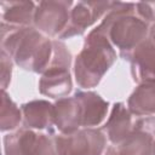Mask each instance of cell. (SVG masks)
Returning a JSON list of instances; mask_svg holds the SVG:
<instances>
[{
  "instance_id": "8fae6325",
  "label": "cell",
  "mask_w": 155,
  "mask_h": 155,
  "mask_svg": "<svg viewBox=\"0 0 155 155\" xmlns=\"http://www.w3.org/2000/svg\"><path fill=\"white\" fill-rule=\"evenodd\" d=\"M71 87L70 73L65 68H47L39 81L40 93L51 98H64L70 93Z\"/></svg>"
},
{
  "instance_id": "2e32d148",
  "label": "cell",
  "mask_w": 155,
  "mask_h": 155,
  "mask_svg": "<svg viewBox=\"0 0 155 155\" xmlns=\"http://www.w3.org/2000/svg\"><path fill=\"white\" fill-rule=\"evenodd\" d=\"M36 133L29 128H22L4 138L5 155H33Z\"/></svg>"
},
{
  "instance_id": "3957f363",
  "label": "cell",
  "mask_w": 155,
  "mask_h": 155,
  "mask_svg": "<svg viewBox=\"0 0 155 155\" xmlns=\"http://www.w3.org/2000/svg\"><path fill=\"white\" fill-rule=\"evenodd\" d=\"M116 61V52L108 36L88 33L81 52L75 58L74 74L79 87L92 88L99 84L104 74Z\"/></svg>"
},
{
  "instance_id": "5b68a950",
  "label": "cell",
  "mask_w": 155,
  "mask_h": 155,
  "mask_svg": "<svg viewBox=\"0 0 155 155\" xmlns=\"http://www.w3.org/2000/svg\"><path fill=\"white\" fill-rule=\"evenodd\" d=\"M113 1H79L70 11V18L67 28L58 39H68L81 35L85 30L103 18L109 11Z\"/></svg>"
},
{
  "instance_id": "9a60e30c",
  "label": "cell",
  "mask_w": 155,
  "mask_h": 155,
  "mask_svg": "<svg viewBox=\"0 0 155 155\" xmlns=\"http://www.w3.org/2000/svg\"><path fill=\"white\" fill-rule=\"evenodd\" d=\"M2 21L12 27L24 28L30 27L34 22L36 6L33 1H2Z\"/></svg>"
},
{
  "instance_id": "e0dca14e",
  "label": "cell",
  "mask_w": 155,
  "mask_h": 155,
  "mask_svg": "<svg viewBox=\"0 0 155 155\" xmlns=\"http://www.w3.org/2000/svg\"><path fill=\"white\" fill-rule=\"evenodd\" d=\"M33 155H67V140L64 134L52 131L36 136Z\"/></svg>"
},
{
  "instance_id": "8992f818",
  "label": "cell",
  "mask_w": 155,
  "mask_h": 155,
  "mask_svg": "<svg viewBox=\"0 0 155 155\" xmlns=\"http://www.w3.org/2000/svg\"><path fill=\"white\" fill-rule=\"evenodd\" d=\"M117 155H155V116L134 122L131 134L119 144Z\"/></svg>"
},
{
  "instance_id": "603a6c76",
  "label": "cell",
  "mask_w": 155,
  "mask_h": 155,
  "mask_svg": "<svg viewBox=\"0 0 155 155\" xmlns=\"http://www.w3.org/2000/svg\"><path fill=\"white\" fill-rule=\"evenodd\" d=\"M105 155H117V151H116V150H115L113 147H109V148L107 149Z\"/></svg>"
},
{
  "instance_id": "ac0fdd59",
  "label": "cell",
  "mask_w": 155,
  "mask_h": 155,
  "mask_svg": "<svg viewBox=\"0 0 155 155\" xmlns=\"http://www.w3.org/2000/svg\"><path fill=\"white\" fill-rule=\"evenodd\" d=\"M22 110L8 97L5 90H1V111H0V128L2 132L17 128L22 121Z\"/></svg>"
},
{
  "instance_id": "277c9868",
  "label": "cell",
  "mask_w": 155,
  "mask_h": 155,
  "mask_svg": "<svg viewBox=\"0 0 155 155\" xmlns=\"http://www.w3.org/2000/svg\"><path fill=\"white\" fill-rule=\"evenodd\" d=\"M71 1H41L36 6L34 15L35 28L47 36H58L69 23Z\"/></svg>"
},
{
  "instance_id": "44dd1931",
  "label": "cell",
  "mask_w": 155,
  "mask_h": 155,
  "mask_svg": "<svg viewBox=\"0 0 155 155\" xmlns=\"http://www.w3.org/2000/svg\"><path fill=\"white\" fill-rule=\"evenodd\" d=\"M136 8L139 18H142L147 23L155 22V2H137Z\"/></svg>"
},
{
  "instance_id": "9c48e42d",
  "label": "cell",
  "mask_w": 155,
  "mask_h": 155,
  "mask_svg": "<svg viewBox=\"0 0 155 155\" xmlns=\"http://www.w3.org/2000/svg\"><path fill=\"white\" fill-rule=\"evenodd\" d=\"M54 109V125L62 134H73L81 127L82 107L79 99L73 97H64L53 104Z\"/></svg>"
},
{
  "instance_id": "5bb4252c",
  "label": "cell",
  "mask_w": 155,
  "mask_h": 155,
  "mask_svg": "<svg viewBox=\"0 0 155 155\" xmlns=\"http://www.w3.org/2000/svg\"><path fill=\"white\" fill-rule=\"evenodd\" d=\"M127 109L136 116L155 115V80L139 82L127 101Z\"/></svg>"
},
{
  "instance_id": "52a82bcc",
  "label": "cell",
  "mask_w": 155,
  "mask_h": 155,
  "mask_svg": "<svg viewBox=\"0 0 155 155\" xmlns=\"http://www.w3.org/2000/svg\"><path fill=\"white\" fill-rule=\"evenodd\" d=\"M65 140L67 155H102L105 147V136L97 128L78 130Z\"/></svg>"
},
{
  "instance_id": "4fadbf2b",
  "label": "cell",
  "mask_w": 155,
  "mask_h": 155,
  "mask_svg": "<svg viewBox=\"0 0 155 155\" xmlns=\"http://www.w3.org/2000/svg\"><path fill=\"white\" fill-rule=\"evenodd\" d=\"M132 114L124 103H115L104 126L107 136L113 144L122 143L132 132Z\"/></svg>"
},
{
  "instance_id": "ffe728a7",
  "label": "cell",
  "mask_w": 155,
  "mask_h": 155,
  "mask_svg": "<svg viewBox=\"0 0 155 155\" xmlns=\"http://www.w3.org/2000/svg\"><path fill=\"white\" fill-rule=\"evenodd\" d=\"M11 73H12L11 57L4 50H1V90H6L7 85L10 84Z\"/></svg>"
},
{
  "instance_id": "7a4b0ae2",
  "label": "cell",
  "mask_w": 155,
  "mask_h": 155,
  "mask_svg": "<svg viewBox=\"0 0 155 155\" xmlns=\"http://www.w3.org/2000/svg\"><path fill=\"white\" fill-rule=\"evenodd\" d=\"M136 4L113 1L109 11L102 18V22L93 29L94 31L108 36L109 41L120 51L124 59H128L131 52L147 39L149 23L133 16Z\"/></svg>"
},
{
  "instance_id": "7402d4cb",
  "label": "cell",
  "mask_w": 155,
  "mask_h": 155,
  "mask_svg": "<svg viewBox=\"0 0 155 155\" xmlns=\"http://www.w3.org/2000/svg\"><path fill=\"white\" fill-rule=\"evenodd\" d=\"M149 35H150V39L155 42V22H154V24L151 25V28L149 29Z\"/></svg>"
},
{
  "instance_id": "ba28073f",
  "label": "cell",
  "mask_w": 155,
  "mask_h": 155,
  "mask_svg": "<svg viewBox=\"0 0 155 155\" xmlns=\"http://www.w3.org/2000/svg\"><path fill=\"white\" fill-rule=\"evenodd\" d=\"M131 73L136 82L155 80V42L147 38L130 54Z\"/></svg>"
},
{
  "instance_id": "7c38bea8",
  "label": "cell",
  "mask_w": 155,
  "mask_h": 155,
  "mask_svg": "<svg viewBox=\"0 0 155 155\" xmlns=\"http://www.w3.org/2000/svg\"><path fill=\"white\" fill-rule=\"evenodd\" d=\"M82 107L81 127L93 128L98 126L105 117L108 111V102L92 91H78L74 94Z\"/></svg>"
},
{
  "instance_id": "30bf717a",
  "label": "cell",
  "mask_w": 155,
  "mask_h": 155,
  "mask_svg": "<svg viewBox=\"0 0 155 155\" xmlns=\"http://www.w3.org/2000/svg\"><path fill=\"white\" fill-rule=\"evenodd\" d=\"M21 110L25 128L52 131V126L54 125V109L50 102L44 99L31 101L24 103Z\"/></svg>"
},
{
  "instance_id": "6da1fadb",
  "label": "cell",
  "mask_w": 155,
  "mask_h": 155,
  "mask_svg": "<svg viewBox=\"0 0 155 155\" xmlns=\"http://www.w3.org/2000/svg\"><path fill=\"white\" fill-rule=\"evenodd\" d=\"M1 50L21 68L42 74L50 65L53 45L36 28H17L1 22Z\"/></svg>"
},
{
  "instance_id": "d6986e66",
  "label": "cell",
  "mask_w": 155,
  "mask_h": 155,
  "mask_svg": "<svg viewBox=\"0 0 155 155\" xmlns=\"http://www.w3.org/2000/svg\"><path fill=\"white\" fill-rule=\"evenodd\" d=\"M53 52H52V58L50 62V65L47 68H65L69 69L70 62H71V54L68 51L67 46L59 41V40H53Z\"/></svg>"
}]
</instances>
